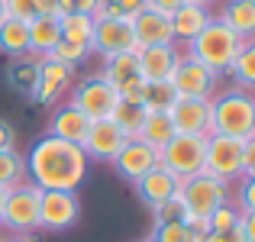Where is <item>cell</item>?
<instances>
[{"label": "cell", "mask_w": 255, "mask_h": 242, "mask_svg": "<svg viewBox=\"0 0 255 242\" xmlns=\"http://www.w3.org/2000/svg\"><path fill=\"white\" fill-rule=\"evenodd\" d=\"M26 181L39 191H78L87 178L91 158L84 155L81 145L65 142L58 136H42L26 149L23 155Z\"/></svg>", "instance_id": "6da1fadb"}, {"label": "cell", "mask_w": 255, "mask_h": 242, "mask_svg": "<svg viewBox=\"0 0 255 242\" xmlns=\"http://www.w3.org/2000/svg\"><path fill=\"white\" fill-rule=\"evenodd\" d=\"M210 132L239 139V142L255 136V94H246L239 87L213 94L210 97Z\"/></svg>", "instance_id": "7a4b0ae2"}, {"label": "cell", "mask_w": 255, "mask_h": 242, "mask_svg": "<svg viewBox=\"0 0 255 242\" xmlns=\"http://www.w3.org/2000/svg\"><path fill=\"white\" fill-rule=\"evenodd\" d=\"M184 49H187L184 55H191L194 62L207 65L213 75H223V71H230V65H233V58H236V52L243 49V39H239L236 32L230 29V26H223L217 16H213L210 23L200 29V36L191 39Z\"/></svg>", "instance_id": "3957f363"}, {"label": "cell", "mask_w": 255, "mask_h": 242, "mask_svg": "<svg viewBox=\"0 0 255 242\" xmlns=\"http://www.w3.org/2000/svg\"><path fill=\"white\" fill-rule=\"evenodd\" d=\"M178 197H181V207H184V220H207L220 204L230 200V184L200 171L181 181Z\"/></svg>", "instance_id": "277c9868"}, {"label": "cell", "mask_w": 255, "mask_h": 242, "mask_svg": "<svg viewBox=\"0 0 255 242\" xmlns=\"http://www.w3.org/2000/svg\"><path fill=\"white\" fill-rule=\"evenodd\" d=\"M204 155H207V136H184V132H174L168 142L158 149V165L168 168L178 181L200 174L204 168Z\"/></svg>", "instance_id": "5b68a950"}, {"label": "cell", "mask_w": 255, "mask_h": 242, "mask_svg": "<svg viewBox=\"0 0 255 242\" xmlns=\"http://www.w3.org/2000/svg\"><path fill=\"white\" fill-rule=\"evenodd\" d=\"M39 191L29 181H19L16 187H10L3 197V213H0V226H6L10 233H32L39 230Z\"/></svg>", "instance_id": "8992f818"}, {"label": "cell", "mask_w": 255, "mask_h": 242, "mask_svg": "<svg viewBox=\"0 0 255 242\" xmlns=\"http://www.w3.org/2000/svg\"><path fill=\"white\" fill-rule=\"evenodd\" d=\"M71 107H78V110L84 113L87 120H110L113 110H117L120 104V94L117 87L110 84V81H104L100 75H91L84 81H78L75 87H71Z\"/></svg>", "instance_id": "52a82bcc"}, {"label": "cell", "mask_w": 255, "mask_h": 242, "mask_svg": "<svg viewBox=\"0 0 255 242\" xmlns=\"http://www.w3.org/2000/svg\"><path fill=\"white\" fill-rule=\"evenodd\" d=\"M204 174L223 181V184H233V181L243 178V142L230 136H217L210 132L207 136V155H204Z\"/></svg>", "instance_id": "ba28073f"}, {"label": "cell", "mask_w": 255, "mask_h": 242, "mask_svg": "<svg viewBox=\"0 0 255 242\" xmlns=\"http://www.w3.org/2000/svg\"><path fill=\"white\" fill-rule=\"evenodd\" d=\"M81 217V200L78 191H42L39 197V230L62 233L71 230Z\"/></svg>", "instance_id": "9c48e42d"}, {"label": "cell", "mask_w": 255, "mask_h": 242, "mask_svg": "<svg viewBox=\"0 0 255 242\" xmlns=\"http://www.w3.org/2000/svg\"><path fill=\"white\" fill-rule=\"evenodd\" d=\"M217 78L220 75H213L207 65L194 62L191 55H181L168 81H171V87H174L178 97H204V100H210L213 94H217Z\"/></svg>", "instance_id": "30bf717a"}, {"label": "cell", "mask_w": 255, "mask_h": 242, "mask_svg": "<svg viewBox=\"0 0 255 242\" xmlns=\"http://www.w3.org/2000/svg\"><path fill=\"white\" fill-rule=\"evenodd\" d=\"M117 52H136V36H132L129 19H94L91 55L107 58Z\"/></svg>", "instance_id": "8fae6325"}, {"label": "cell", "mask_w": 255, "mask_h": 242, "mask_svg": "<svg viewBox=\"0 0 255 242\" xmlns=\"http://www.w3.org/2000/svg\"><path fill=\"white\" fill-rule=\"evenodd\" d=\"M174 132L184 136H210V100L204 97H178L168 110Z\"/></svg>", "instance_id": "7c38bea8"}, {"label": "cell", "mask_w": 255, "mask_h": 242, "mask_svg": "<svg viewBox=\"0 0 255 242\" xmlns=\"http://www.w3.org/2000/svg\"><path fill=\"white\" fill-rule=\"evenodd\" d=\"M71 75L75 68H65L58 62H49V58H39V75H36V84H32V100L42 107H52L58 104V97H65L71 87Z\"/></svg>", "instance_id": "4fadbf2b"}, {"label": "cell", "mask_w": 255, "mask_h": 242, "mask_svg": "<svg viewBox=\"0 0 255 242\" xmlns=\"http://www.w3.org/2000/svg\"><path fill=\"white\" fill-rule=\"evenodd\" d=\"M113 168H117V174L123 181H132L136 184L142 174H149L152 168L158 165V152L152 149V145H145L142 139H126V145L120 149V155L110 161Z\"/></svg>", "instance_id": "5bb4252c"}, {"label": "cell", "mask_w": 255, "mask_h": 242, "mask_svg": "<svg viewBox=\"0 0 255 242\" xmlns=\"http://www.w3.org/2000/svg\"><path fill=\"white\" fill-rule=\"evenodd\" d=\"M126 145V136L117 129L113 120H94L91 129H87L81 149L87 158H97V161H113L120 155V149Z\"/></svg>", "instance_id": "9a60e30c"}, {"label": "cell", "mask_w": 255, "mask_h": 242, "mask_svg": "<svg viewBox=\"0 0 255 242\" xmlns=\"http://www.w3.org/2000/svg\"><path fill=\"white\" fill-rule=\"evenodd\" d=\"M132 26V36H136V52L139 49H149V45H171V23L165 13L158 10H149L145 6L142 13H136V16L129 19Z\"/></svg>", "instance_id": "2e32d148"}, {"label": "cell", "mask_w": 255, "mask_h": 242, "mask_svg": "<svg viewBox=\"0 0 255 242\" xmlns=\"http://www.w3.org/2000/svg\"><path fill=\"white\" fill-rule=\"evenodd\" d=\"M178 184L181 181L174 178L168 168L155 165L149 174H142V178L136 181V194H139V200H142L149 210H155L158 204H165V200H171L174 194H178Z\"/></svg>", "instance_id": "e0dca14e"}, {"label": "cell", "mask_w": 255, "mask_h": 242, "mask_svg": "<svg viewBox=\"0 0 255 242\" xmlns=\"http://www.w3.org/2000/svg\"><path fill=\"white\" fill-rule=\"evenodd\" d=\"M210 19H213L210 6H200V3H191V0H187L184 6H178V10L168 16V23H171V39H174V42H181V45H187L191 39L200 36V29H204Z\"/></svg>", "instance_id": "ac0fdd59"}, {"label": "cell", "mask_w": 255, "mask_h": 242, "mask_svg": "<svg viewBox=\"0 0 255 242\" xmlns=\"http://www.w3.org/2000/svg\"><path fill=\"white\" fill-rule=\"evenodd\" d=\"M181 52L171 45H149V49H139V78L142 81H168L174 65H178Z\"/></svg>", "instance_id": "d6986e66"}, {"label": "cell", "mask_w": 255, "mask_h": 242, "mask_svg": "<svg viewBox=\"0 0 255 242\" xmlns=\"http://www.w3.org/2000/svg\"><path fill=\"white\" fill-rule=\"evenodd\" d=\"M87 129H91V120L71 104L58 107V110L52 113V120H49V136H58V139H65V142H75V145L84 142Z\"/></svg>", "instance_id": "ffe728a7"}, {"label": "cell", "mask_w": 255, "mask_h": 242, "mask_svg": "<svg viewBox=\"0 0 255 242\" xmlns=\"http://www.w3.org/2000/svg\"><path fill=\"white\" fill-rule=\"evenodd\" d=\"M217 19L223 26H230L243 42L255 39V3H249V0H226Z\"/></svg>", "instance_id": "44dd1931"}, {"label": "cell", "mask_w": 255, "mask_h": 242, "mask_svg": "<svg viewBox=\"0 0 255 242\" xmlns=\"http://www.w3.org/2000/svg\"><path fill=\"white\" fill-rule=\"evenodd\" d=\"M58 42H62L58 16H39L29 23V55L32 58H45Z\"/></svg>", "instance_id": "7402d4cb"}, {"label": "cell", "mask_w": 255, "mask_h": 242, "mask_svg": "<svg viewBox=\"0 0 255 242\" xmlns=\"http://www.w3.org/2000/svg\"><path fill=\"white\" fill-rule=\"evenodd\" d=\"M100 78L110 81L113 87H120V84H126V81L139 78V52H117V55H107Z\"/></svg>", "instance_id": "603a6c76"}, {"label": "cell", "mask_w": 255, "mask_h": 242, "mask_svg": "<svg viewBox=\"0 0 255 242\" xmlns=\"http://www.w3.org/2000/svg\"><path fill=\"white\" fill-rule=\"evenodd\" d=\"M0 52H6L13 58L29 55V23H19V19L6 16L0 23Z\"/></svg>", "instance_id": "cb8c5ba5"}, {"label": "cell", "mask_w": 255, "mask_h": 242, "mask_svg": "<svg viewBox=\"0 0 255 242\" xmlns=\"http://www.w3.org/2000/svg\"><path fill=\"white\" fill-rule=\"evenodd\" d=\"M230 75H233L239 91L255 94V39H246L243 42V49L236 52V58L230 65Z\"/></svg>", "instance_id": "d4e9b609"}, {"label": "cell", "mask_w": 255, "mask_h": 242, "mask_svg": "<svg viewBox=\"0 0 255 242\" xmlns=\"http://www.w3.org/2000/svg\"><path fill=\"white\" fill-rule=\"evenodd\" d=\"M58 29H62L65 42H78L91 49V36H94V16L87 13H62L58 16Z\"/></svg>", "instance_id": "484cf974"}, {"label": "cell", "mask_w": 255, "mask_h": 242, "mask_svg": "<svg viewBox=\"0 0 255 242\" xmlns=\"http://www.w3.org/2000/svg\"><path fill=\"white\" fill-rule=\"evenodd\" d=\"M145 117H149V110H145L142 104H123V100H120L110 120L117 123V129L123 132L126 139H139V132H142V126H145Z\"/></svg>", "instance_id": "4316f807"}, {"label": "cell", "mask_w": 255, "mask_h": 242, "mask_svg": "<svg viewBox=\"0 0 255 242\" xmlns=\"http://www.w3.org/2000/svg\"><path fill=\"white\" fill-rule=\"evenodd\" d=\"M171 136H174V123H171L168 113H149V117H145L142 132H139V139H142L145 145H152L155 152L162 149Z\"/></svg>", "instance_id": "83f0119b"}, {"label": "cell", "mask_w": 255, "mask_h": 242, "mask_svg": "<svg viewBox=\"0 0 255 242\" xmlns=\"http://www.w3.org/2000/svg\"><path fill=\"white\" fill-rule=\"evenodd\" d=\"M178 100V94H174L171 81H145V94H142V107L149 113H168L171 104Z\"/></svg>", "instance_id": "f1b7e54d"}, {"label": "cell", "mask_w": 255, "mask_h": 242, "mask_svg": "<svg viewBox=\"0 0 255 242\" xmlns=\"http://www.w3.org/2000/svg\"><path fill=\"white\" fill-rule=\"evenodd\" d=\"M19 181H26V165H23V155L16 149L13 152H0V187L10 191L16 187Z\"/></svg>", "instance_id": "f546056e"}, {"label": "cell", "mask_w": 255, "mask_h": 242, "mask_svg": "<svg viewBox=\"0 0 255 242\" xmlns=\"http://www.w3.org/2000/svg\"><path fill=\"white\" fill-rule=\"evenodd\" d=\"M45 58L65 65V68H78V65H84L87 58H91V49H87V45H78V42H65V39H62V42H58Z\"/></svg>", "instance_id": "4dcf8cb0"}, {"label": "cell", "mask_w": 255, "mask_h": 242, "mask_svg": "<svg viewBox=\"0 0 255 242\" xmlns=\"http://www.w3.org/2000/svg\"><path fill=\"white\" fill-rule=\"evenodd\" d=\"M149 242H197V239L184 220H168V223H155Z\"/></svg>", "instance_id": "1f68e13d"}, {"label": "cell", "mask_w": 255, "mask_h": 242, "mask_svg": "<svg viewBox=\"0 0 255 242\" xmlns=\"http://www.w3.org/2000/svg\"><path fill=\"white\" fill-rule=\"evenodd\" d=\"M36 75H39V58H19L16 65H13L10 71H6V78H10V84L13 87H19V91H26L29 94L32 91V84H36Z\"/></svg>", "instance_id": "d6a6232c"}, {"label": "cell", "mask_w": 255, "mask_h": 242, "mask_svg": "<svg viewBox=\"0 0 255 242\" xmlns=\"http://www.w3.org/2000/svg\"><path fill=\"white\" fill-rule=\"evenodd\" d=\"M207 226H210V233H226V230H233V226H239V210L233 207V200L220 204L217 210L207 217Z\"/></svg>", "instance_id": "836d02e7"}, {"label": "cell", "mask_w": 255, "mask_h": 242, "mask_svg": "<svg viewBox=\"0 0 255 242\" xmlns=\"http://www.w3.org/2000/svg\"><path fill=\"white\" fill-rule=\"evenodd\" d=\"M239 213H255V178H239L236 197H230Z\"/></svg>", "instance_id": "e575fe53"}, {"label": "cell", "mask_w": 255, "mask_h": 242, "mask_svg": "<svg viewBox=\"0 0 255 242\" xmlns=\"http://www.w3.org/2000/svg\"><path fill=\"white\" fill-rule=\"evenodd\" d=\"M3 6H6V16L19 19V23H32V19H39V3H36V0H3Z\"/></svg>", "instance_id": "d590c367"}, {"label": "cell", "mask_w": 255, "mask_h": 242, "mask_svg": "<svg viewBox=\"0 0 255 242\" xmlns=\"http://www.w3.org/2000/svg\"><path fill=\"white\" fill-rule=\"evenodd\" d=\"M155 223H168V220H184V207H181V197L174 194L171 200H165V204H158L155 210Z\"/></svg>", "instance_id": "8d00e7d4"}, {"label": "cell", "mask_w": 255, "mask_h": 242, "mask_svg": "<svg viewBox=\"0 0 255 242\" xmlns=\"http://www.w3.org/2000/svg\"><path fill=\"white\" fill-rule=\"evenodd\" d=\"M117 94H120V100H123V104H142L145 81L142 78H132V81H126V84H120Z\"/></svg>", "instance_id": "74e56055"}, {"label": "cell", "mask_w": 255, "mask_h": 242, "mask_svg": "<svg viewBox=\"0 0 255 242\" xmlns=\"http://www.w3.org/2000/svg\"><path fill=\"white\" fill-rule=\"evenodd\" d=\"M100 3H104V0H58V10L62 13H87V16H94Z\"/></svg>", "instance_id": "f35d334b"}, {"label": "cell", "mask_w": 255, "mask_h": 242, "mask_svg": "<svg viewBox=\"0 0 255 242\" xmlns=\"http://www.w3.org/2000/svg\"><path fill=\"white\" fill-rule=\"evenodd\" d=\"M243 178H255V136L243 142Z\"/></svg>", "instance_id": "ab89813d"}, {"label": "cell", "mask_w": 255, "mask_h": 242, "mask_svg": "<svg viewBox=\"0 0 255 242\" xmlns=\"http://www.w3.org/2000/svg\"><path fill=\"white\" fill-rule=\"evenodd\" d=\"M16 149V129L6 120H0V152H13Z\"/></svg>", "instance_id": "60d3db41"}, {"label": "cell", "mask_w": 255, "mask_h": 242, "mask_svg": "<svg viewBox=\"0 0 255 242\" xmlns=\"http://www.w3.org/2000/svg\"><path fill=\"white\" fill-rule=\"evenodd\" d=\"M207 242H246V236H243L239 226H233V230H226V233H210Z\"/></svg>", "instance_id": "b9f144b4"}, {"label": "cell", "mask_w": 255, "mask_h": 242, "mask_svg": "<svg viewBox=\"0 0 255 242\" xmlns=\"http://www.w3.org/2000/svg\"><path fill=\"white\" fill-rule=\"evenodd\" d=\"M184 3L187 0H149V10H158V13H165V16H171V13Z\"/></svg>", "instance_id": "7bdbcfd3"}, {"label": "cell", "mask_w": 255, "mask_h": 242, "mask_svg": "<svg viewBox=\"0 0 255 242\" xmlns=\"http://www.w3.org/2000/svg\"><path fill=\"white\" fill-rule=\"evenodd\" d=\"M239 230H243L246 242H255V213H239Z\"/></svg>", "instance_id": "ee69618b"}, {"label": "cell", "mask_w": 255, "mask_h": 242, "mask_svg": "<svg viewBox=\"0 0 255 242\" xmlns=\"http://www.w3.org/2000/svg\"><path fill=\"white\" fill-rule=\"evenodd\" d=\"M36 3H39V16H62L58 0H36Z\"/></svg>", "instance_id": "f6af8a7d"}, {"label": "cell", "mask_w": 255, "mask_h": 242, "mask_svg": "<svg viewBox=\"0 0 255 242\" xmlns=\"http://www.w3.org/2000/svg\"><path fill=\"white\" fill-rule=\"evenodd\" d=\"M3 242H36V239H32L29 233H13V236H6Z\"/></svg>", "instance_id": "bcb514c9"}, {"label": "cell", "mask_w": 255, "mask_h": 242, "mask_svg": "<svg viewBox=\"0 0 255 242\" xmlns=\"http://www.w3.org/2000/svg\"><path fill=\"white\" fill-rule=\"evenodd\" d=\"M191 3H200V6H210V3H217V0H191Z\"/></svg>", "instance_id": "7dc6e473"}, {"label": "cell", "mask_w": 255, "mask_h": 242, "mask_svg": "<svg viewBox=\"0 0 255 242\" xmlns=\"http://www.w3.org/2000/svg\"><path fill=\"white\" fill-rule=\"evenodd\" d=\"M6 19V6H3V0H0V23Z\"/></svg>", "instance_id": "c3c4849f"}, {"label": "cell", "mask_w": 255, "mask_h": 242, "mask_svg": "<svg viewBox=\"0 0 255 242\" xmlns=\"http://www.w3.org/2000/svg\"><path fill=\"white\" fill-rule=\"evenodd\" d=\"M3 197H6V191L0 187V213H3Z\"/></svg>", "instance_id": "681fc988"}, {"label": "cell", "mask_w": 255, "mask_h": 242, "mask_svg": "<svg viewBox=\"0 0 255 242\" xmlns=\"http://www.w3.org/2000/svg\"><path fill=\"white\" fill-rule=\"evenodd\" d=\"M249 3H255V0H249Z\"/></svg>", "instance_id": "f907efd6"}, {"label": "cell", "mask_w": 255, "mask_h": 242, "mask_svg": "<svg viewBox=\"0 0 255 242\" xmlns=\"http://www.w3.org/2000/svg\"><path fill=\"white\" fill-rule=\"evenodd\" d=\"M142 242H149V239H142Z\"/></svg>", "instance_id": "816d5d0a"}]
</instances>
